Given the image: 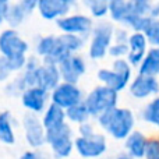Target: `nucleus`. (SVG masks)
<instances>
[{"mask_svg": "<svg viewBox=\"0 0 159 159\" xmlns=\"http://www.w3.org/2000/svg\"><path fill=\"white\" fill-rule=\"evenodd\" d=\"M138 74L158 77L159 75V48H149L143 63L138 67Z\"/></svg>", "mask_w": 159, "mask_h": 159, "instance_id": "6ab92c4d", "label": "nucleus"}, {"mask_svg": "<svg viewBox=\"0 0 159 159\" xmlns=\"http://www.w3.org/2000/svg\"><path fill=\"white\" fill-rule=\"evenodd\" d=\"M84 4L93 18H103L109 14V2L106 0H87Z\"/></svg>", "mask_w": 159, "mask_h": 159, "instance_id": "a878e982", "label": "nucleus"}, {"mask_svg": "<svg viewBox=\"0 0 159 159\" xmlns=\"http://www.w3.org/2000/svg\"><path fill=\"white\" fill-rule=\"evenodd\" d=\"M141 117L144 121L159 129V95L155 96L152 101H149L144 106L143 112H141Z\"/></svg>", "mask_w": 159, "mask_h": 159, "instance_id": "b1692460", "label": "nucleus"}, {"mask_svg": "<svg viewBox=\"0 0 159 159\" xmlns=\"http://www.w3.org/2000/svg\"><path fill=\"white\" fill-rule=\"evenodd\" d=\"M66 119L70 120L71 123H75V124H78V126H81V124L89 121L91 115H89V112H88L85 103L81 102V103L75 105V106L66 110Z\"/></svg>", "mask_w": 159, "mask_h": 159, "instance_id": "5701e85b", "label": "nucleus"}, {"mask_svg": "<svg viewBox=\"0 0 159 159\" xmlns=\"http://www.w3.org/2000/svg\"><path fill=\"white\" fill-rule=\"evenodd\" d=\"M147 144H148V138L145 137V134L143 131L134 130L124 140V148L127 151V155H130L133 159H144Z\"/></svg>", "mask_w": 159, "mask_h": 159, "instance_id": "dca6fc26", "label": "nucleus"}, {"mask_svg": "<svg viewBox=\"0 0 159 159\" xmlns=\"http://www.w3.org/2000/svg\"><path fill=\"white\" fill-rule=\"evenodd\" d=\"M56 41L60 45V48L67 53V55H77V52L84 48L85 38L78 35H70V34H60L56 35Z\"/></svg>", "mask_w": 159, "mask_h": 159, "instance_id": "412c9836", "label": "nucleus"}, {"mask_svg": "<svg viewBox=\"0 0 159 159\" xmlns=\"http://www.w3.org/2000/svg\"><path fill=\"white\" fill-rule=\"evenodd\" d=\"M152 18L151 17H140L135 16V14H131V16L127 17V20L123 22V25L131 28L134 32H145V30L149 27Z\"/></svg>", "mask_w": 159, "mask_h": 159, "instance_id": "bb28decb", "label": "nucleus"}, {"mask_svg": "<svg viewBox=\"0 0 159 159\" xmlns=\"http://www.w3.org/2000/svg\"><path fill=\"white\" fill-rule=\"evenodd\" d=\"M74 149L82 159L101 158L107 149V141L103 134L95 133L91 137H78L74 140Z\"/></svg>", "mask_w": 159, "mask_h": 159, "instance_id": "0eeeda50", "label": "nucleus"}, {"mask_svg": "<svg viewBox=\"0 0 159 159\" xmlns=\"http://www.w3.org/2000/svg\"><path fill=\"white\" fill-rule=\"evenodd\" d=\"M10 74H11V71L8 70L7 63H6V60L0 56V82L7 81L8 77H10Z\"/></svg>", "mask_w": 159, "mask_h": 159, "instance_id": "e433bc0d", "label": "nucleus"}, {"mask_svg": "<svg viewBox=\"0 0 159 159\" xmlns=\"http://www.w3.org/2000/svg\"><path fill=\"white\" fill-rule=\"evenodd\" d=\"M96 120L99 126L115 140H126L134 131L135 126L134 113L127 107L119 106L105 112Z\"/></svg>", "mask_w": 159, "mask_h": 159, "instance_id": "f03ea898", "label": "nucleus"}, {"mask_svg": "<svg viewBox=\"0 0 159 159\" xmlns=\"http://www.w3.org/2000/svg\"><path fill=\"white\" fill-rule=\"evenodd\" d=\"M112 70H115L116 73L131 80V66L127 61V59H117V60H115L112 64Z\"/></svg>", "mask_w": 159, "mask_h": 159, "instance_id": "7c9ffc66", "label": "nucleus"}, {"mask_svg": "<svg viewBox=\"0 0 159 159\" xmlns=\"http://www.w3.org/2000/svg\"><path fill=\"white\" fill-rule=\"evenodd\" d=\"M8 2L6 0H0V25L4 22V17H6V8H7Z\"/></svg>", "mask_w": 159, "mask_h": 159, "instance_id": "4c0bfd02", "label": "nucleus"}, {"mask_svg": "<svg viewBox=\"0 0 159 159\" xmlns=\"http://www.w3.org/2000/svg\"><path fill=\"white\" fill-rule=\"evenodd\" d=\"M96 77L102 82V85L110 88V89L116 91V92H120V91L126 89L127 85L131 82V80L124 77V75L116 73L112 69H101L96 73Z\"/></svg>", "mask_w": 159, "mask_h": 159, "instance_id": "f3484780", "label": "nucleus"}, {"mask_svg": "<svg viewBox=\"0 0 159 159\" xmlns=\"http://www.w3.org/2000/svg\"><path fill=\"white\" fill-rule=\"evenodd\" d=\"M20 159H52V157L48 152H41L38 149H31V151H25L20 157Z\"/></svg>", "mask_w": 159, "mask_h": 159, "instance_id": "72a5a7b5", "label": "nucleus"}, {"mask_svg": "<svg viewBox=\"0 0 159 159\" xmlns=\"http://www.w3.org/2000/svg\"><path fill=\"white\" fill-rule=\"evenodd\" d=\"M113 35H115V25L110 21H99L93 25L91 32L88 56L92 60H101L109 52L112 46Z\"/></svg>", "mask_w": 159, "mask_h": 159, "instance_id": "20e7f679", "label": "nucleus"}, {"mask_svg": "<svg viewBox=\"0 0 159 159\" xmlns=\"http://www.w3.org/2000/svg\"><path fill=\"white\" fill-rule=\"evenodd\" d=\"M22 129L27 144L32 149H39L46 144V130L42 124V119L34 113H25L22 117Z\"/></svg>", "mask_w": 159, "mask_h": 159, "instance_id": "1a4fd4ad", "label": "nucleus"}, {"mask_svg": "<svg viewBox=\"0 0 159 159\" xmlns=\"http://www.w3.org/2000/svg\"><path fill=\"white\" fill-rule=\"evenodd\" d=\"M74 4L75 3L71 0H39L36 10L43 20L57 21L69 16V11Z\"/></svg>", "mask_w": 159, "mask_h": 159, "instance_id": "ddd939ff", "label": "nucleus"}, {"mask_svg": "<svg viewBox=\"0 0 159 159\" xmlns=\"http://www.w3.org/2000/svg\"><path fill=\"white\" fill-rule=\"evenodd\" d=\"M56 25L63 34L78 35L87 39L88 36H91V32H92V28L95 24H93L91 17L81 13H75V14H69V16L57 20Z\"/></svg>", "mask_w": 159, "mask_h": 159, "instance_id": "423d86ee", "label": "nucleus"}, {"mask_svg": "<svg viewBox=\"0 0 159 159\" xmlns=\"http://www.w3.org/2000/svg\"><path fill=\"white\" fill-rule=\"evenodd\" d=\"M107 55L112 56L115 60L127 57V55H129V45L127 43H112V46L109 48Z\"/></svg>", "mask_w": 159, "mask_h": 159, "instance_id": "2f4dec72", "label": "nucleus"}, {"mask_svg": "<svg viewBox=\"0 0 159 159\" xmlns=\"http://www.w3.org/2000/svg\"><path fill=\"white\" fill-rule=\"evenodd\" d=\"M144 159H159V137L148 138Z\"/></svg>", "mask_w": 159, "mask_h": 159, "instance_id": "473e14b6", "label": "nucleus"}, {"mask_svg": "<svg viewBox=\"0 0 159 159\" xmlns=\"http://www.w3.org/2000/svg\"><path fill=\"white\" fill-rule=\"evenodd\" d=\"M57 67L60 71L61 82L74 85L78 84L81 75H84L87 71V63H85L84 57L80 55H71L66 60L61 61Z\"/></svg>", "mask_w": 159, "mask_h": 159, "instance_id": "f8f14e48", "label": "nucleus"}, {"mask_svg": "<svg viewBox=\"0 0 159 159\" xmlns=\"http://www.w3.org/2000/svg\"><path fill=\"white\" fill-rule=\"evenodd\" d=\"M129 55H127V61L130 63L131 67H140L143 63L144 57H145L147 52H148V41L147 36L143 32H133L130 34L129 38Z\"/></svg>", "mask_w": 159, "mask_h": 159, "instance_id": "2eb2a0df", "label": "nucleus"}, {"mask_svg": "<svg viewBox=\"0 0 159 159\" xmlns=\"http://www.w3.org/2000/svg\"><path fill=\"white\" fill-rule=\"evenodd\" d=\"M149 17L152 20H158L159 18V2L152 3V7H151V13H149Z\"/></svg>", "mask_w": 159, "mask_h": 159, "instance_id": "58836bf2", "label": "nucleus"}, {"mask_svg": "<svg viewBox=\"0 0 159 159\" xmlns=\"http://www.w3.org/2000/svg\"><path fill=\"white\" fill-rule=\"evenodd\" d=\"M144 35L147 36V41L149 45H152V48H159V18L152 20Z\"/></svg>", "mask_w": 159, "mask_h": 159, "instance_id": "c85d7f7f", "label": "nucleus"}, {"mask_svg": "<svg viewBox=\"0 0 159 159\" xmlns=\"http://www.w3.org/2000/svg\"><path fill=\"white\" fill-rule=\"evenodd\" d=\"M55 45H56V35L41 36V38L38 39V42H36V46H35L36 55H38L39 57H42V60H45V59L52 53Z\"/></svg>", "mask_w": 159, "mask_h": 159, "instance_id": "393cba45", "label": "nucleus"}, {"mask_svg": "<svg viewBox=\"0 0 159 159\" xmlns=\"http://www.w3.org/2000/svg\"><path fill=\"white\" fill-rule=\"evenodd\" d=\"M27 82H25L24 77L21 74L13 78L7 85H6V93L10 96H21L24 91L27 89Z\"/></svg>", "mask_w": 159, "mask_h": 159, "instance_id": "cd10ccee", "label": "nucleus"}, {"mask_svg": "<svg viewBox=\"0 0 159 159\" xmlns=\"http://www.w3.org/2000/svg\"><path fill=\"white\" fill-rule=\"evenodd\" d=\"M116 159H133V158L130 157V155H127V154H120Z\"/></svg>", "mask_w": 159, "mask_h": 159, "instance_id": "ea45409f", "label": "nucleus"}, {"mask_svg": "<svg viewBox=\"0 0 159 159\" xmlns=\"http://www.w3.org/2000/svg\"><path fill=\"white\" fill-rule=\"evenodd\" d=\"M129 38L130 34L126 28H115V35H113L115 43H127Z\"/></svg>", "mask_w": 159, "mask_h": 159, "instance_id": "f704fd0d", "label": "nucleus"}, {"mask_svg": "<svg viewBox=\"0 0 159 159\" xmlns=\"http://www.w3.org/2000/svg\"><path fill=\"white\" fill-rule=\"evenodd\" d=\"M74 140L73 130L69 123L61 127L46 131V144L52 151V157L55 159H66L71 155L74 149Z\"/></svg>", "mask_w": 159, "mask_h": 159, "instance_id": "39448f33", "label": "nucleus"}, {"mask_svg": "<svg viewBox=\"0 0 159 159\" xmlns=\"http://www.w3.org/2000/svg\"><path fill=\"white\" fill-rule=\"evenodd\" d=\"M42 124H43L46 131L61 127L63 124H66V110L59 107L55 103H49L48 109L43 112Z\"/></svg>", "mask_w": 159, "mask_h": 159, "instance_id": "a211bd4d", "label": "nucleus"}, {"mask_svg": "<svg viewBox=\"0 0 159 159\" xmlns=\"http://www.w3.org/2000/svg\"><path fill=\"white\" fill-rule=\"evenodd\" d=\"M129 92L135 99H147L149 96H158L159 80L158 77L137 74L129 84Z\"/></svg>", "mask_w": 159, "mask_h": 159, "instance_id": "4468645a", "label": "nucleus"}, {"mask_svg": "<svg viewBox=\"0 0 159 159\" xmlns=\"http://www.w3.org/2000/svg\"><path fill=\"white\" fill-rule=\"evenodd\" d=\"M78 133H80V137H91V135H93L96 131H95V129H93L92 123L87 121V123L78 126Z\"/></svg>", "mask_w": 159, "mask_h": 159, "instance_id": "c9c22d12", "label": "nucleus"}, {"mask_svg": "<svg viewBox=\"0 0 159 159\" xmlns=\"http://www.w3.org/2000/svg\"><path fill=\"white\" fill-rule=\"evenodd\" d=\"M81 102H84V93L78 85L60 82L50 92V103L57 105L59 107L64 110L70 109Z\"/></svg>", "mask_w": 159, "mask_h": 159, "instance_id": "6e6552de", "label": "nucleus"}, {"mask_svg": "<svg viewBox=\"0 0 159 159\" xmlns=\"http://www.w3.org/2000/svg\"><path fill=\"white\" fill-rule=\"evenodd\" d=\"M38 7L36 0H21V2H8L7 8H6V17L4 21L10 25V28L16 30L17 27L22 25L28 16L34 13Z\"/></svg>", "mask_w": 159, "mask_h": 159, "instance_id": "9d476101", "label": "nucleus"}, {"mask_svg": "<svg viewBox=\"0 0 159 159\" xmlns=\"http://www.w3.org/2000/svg\"><path fill=\"white\" fill-rule=\"evenodd\" d=\"M152 3L147 0H133V14L140 17H149Z\"/></svg>", "mask_w": 159, "mask_h": 159, "instance_id": "c756f323", "label": "nucleus"}, {"mask_svg": "<svg viewBox=\"0 0 159 159\" xmlns=\"http://www.w3.org/2000/svg\"><path fill=\"white\" fill-rule=\"evenodd\" d=\"M28 42L17 32V30L7 28L0 34V56L6 60L11 73H20L27 64Z\"/></svg>", "mask_w": 159, "mask_h": 159, "instance_id": "f257e3e1", "label": "nucleus"}, {"mask_svg": "<svg viewBox=\"0 0 159 159\" xmlns=\"http://www.w3.org/2000/svg\"><path fill=\"white\" fill-rule=\"evenodd\" d=\"M119 102V92L105 87V85H98L95 87L87 96L84 98V103L89 112L91 117L98 119L101 115L110 109L117 107Z\"/></svg>", "mask_w": 159, "mask_h": 159, "instance_id": "7ed1b4c3", "label": "nucleus"}, {"mask_svg": "<svg viewBox=\"0 0 159 159\" xmlns=\"http://www.w3.org/2000/svg\"><path fill=\"white\" fill-rule=\"evenodd\" d=\"M50 92L42 89L39 87H31L24 91L21 95V103L30 113L39 115L48 109L50 103Z\"/></svg>", "mask_w": 159, "mask_h": 159, "instance_id": "9b49d317", "label": "nucleus"}, {"mask_svg": "<svg viewBox=\"0 0 159 159\" xmlns=\"http://www.w3.org/2000/svg\"><path fill=\"white\" fill-rule=\"evenodd\" d=\"M133 14V0H112L109 2V16L113 21L123 24Z\"/></svg>", "mask_w": 159, "mask_h": 159, "instance_id": "aec40b11", "label": "nucleus"}, {"mask_svg": "<svg viewBox=\"0 0 159 159\" xmlns=\"http://www.w3.org/2000/svg\"><path fill=\"white\" fill-rule=\"evenodd\" d=\"M0 141L7 145H13L16 143L13 116L8 110L0 112Z\"/></svg>", "mask_w": 159, "mask_h": 159, "instance_id": "4be33fe9", "label": "nucleus"}]
</instances>
